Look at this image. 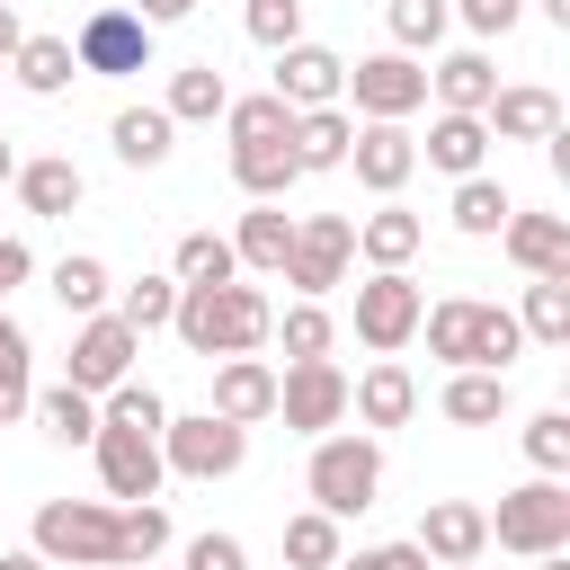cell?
<instances>
[{"instance_id":"obj_1","label":"cell","mask_w":570,"mask_h":570,"mask_svg":"<svg viewBox=\"0 0 570 570\" xmlns=\"http://www.w3.org/2000/svg\"><path fill=\"white\" fill-rule=\"evenodd\" d=\"M267 294L258 285H240V276H223V285H178V312H169V330L187 338V356H258L267 347Z\"/></svg>"},{"instance_id":"obj_2","label":"cell","mask_w":570,"mask_h":570,"mask_svg":"<svg viewBox=\"0 0 570 570\" xmlns=\"http://www.w3.org/2000/svg\"><path fill=\"white\" fill-rule=\"evenodd\" d=\"M419 330H428V356H436V365H490V374H508V365L525 356L517 312L472 303V294H445L436 312H419Z\"/></svg>"},{"instance_id":"obj_3","label":"cell","mask_w":570,"mask_h":570,"mask_svg":"<svg viewBox=\"0 0 570 570\" xmlns=\"http://www.w3.org/2000/svg\"><path fill=\"white\" fill-rule=\"evenodd\" d=\"M303 490H312L321 517H365V508L383 499V445L356 436V428L312 436V472H303Z\"/></svg>"},{"instance_id":"obj_4","label":"cell","mask_w":570,"mask_h":570,"mask_svg":"<svg viewBox=\"0 0 570 570\" xmlns=\"http://www.w3.org/2000/svg\"><path fill=\"white\" fill-rule=\"evenodd\" d=\"M27 543L53 570H116V499H45Z\"/></svg>"},{"instance_id":"obj_5","label":"cell","mask_w":570,"mask_h":570,"mask_svg":"<svg viewBox=\"0 0 570 570\" xmlns=\"http://www.w3.org/2000/svg\"><path fill=\"white\" fill-rule=\"evenodd\" d=\"M490 543L499 552H561L570 543V490H561V472H534V481H517V490H499V508H490Z\"/></svg>"},{"instance_id":"obj_6","label":"cell","mask_w":570,"mask_h":570,"mask_svg":"<svg viewBox=\"0 0 570 570\" xmlns=\"http://www.w3.org/2000/svg\"><path fill=\"white\" fill-rule=\"evenodd\" d=\"M160 463H169L178 481H232V472L249 463V428H240V419H214V410L160 419Z\"/></svg>"},{"instance_id":"obj_7","label":"cell","mask_w":570,"mask_h":570,"mask_svg":"<svg viewBox=\"0 0 570 570\" xmlns=\"http://www.w3.org/2000/svg\"><path fill=\"white\" fill-rule=\"evenodd\" d=\"M347 267H356V214H303L276 276H285L303 303H321L330 285H347Z\"/></svg>"},{"instance_id":"obj_8","label":"cell","mask_w":570,"mask_h":570,"mask_svg":"<svg viewBox=\"0 0 570 570\" xmlns=\"http://www.w3.org/2000/svg\"><path fill=\"white\" fill-rule=\"evenodd\" d=\"M89 454H98V481H107V499H116V508H125V499H160V481H169V463H160V428L98 419Z\"/></svg>"},{"instance_id":"obj_9","label":"cell","mask_w":570,"mask_h":570,"mask_svg":"<svg viewBox=\"0 0 570 570\" xmlns=\"http://www.w3.org/2000/svg\"><path fill=\"white\" fill-rule=\"evenodd\" d=\"M151 36H160V27H142L125 0H107V9H89V18H80L71 62H80V71H98V80H134V71H151Z\"/></svg>"},{"instance_id":"obj_10","label":"cell","mask_w":570,"mask_h":570,"mask_svg":"<svg viewBox=\"0 0 570 570\" xmlns=\"http://www.w3.org/2000/svg\"><path fill=\"white\" fill-rule=\"evenodd\" d=\"M419 312H428V294H419L410 267H374V276L356 285V338H365L374 356H401V347L419 338Z\"/></svg>"},{"instance_id":"obj_11","label":"cell","mask_w":570,"mask_h":570,"mask_svg":"<svg viewBox=\"0 0 570 570\" xmlns=\"http://www.w3.org/2000/svg\"><path fill=\"white\" fill-rule=\"evenodd\" d=\"M338 98H356V116H392V125H410V116L428 107V71L392 45V53H365V62L338 80Z\"/></svg>"},{"instance_id":"obj_12","label":"cell","mask_w":570,"mask_h":570,"mask_svg":"<svg viewBox=\"0 0 570 570\" xmlns=\"http://www.w3.org/2000/svg\"><path fill=\"white\" fill-rule=\"evenodd\" d=\"M276 419H285L294 436H330V428L347 419V374H338L330 356L285 365V374H276Z\"/></svg>"},{"instance_id":"obj_13","label":"cell","mask_w":570,"mask_h":570,"mask_svg":"<svg viewBox=\"0 0 570 570\" xmlns=\"http://www.w3.org/2000/svg\"><path fill=\"white\" fill-rule=\"evenodd\" d=\"M338 169H356V187H374V196H401L410 169H419V142H410V125L365 116V125L347 134V160H338Z\"/></svg>"},{"instance_id":"obj_14","label":"cell","mask_w":570,"mask_h":570,"mask_svg":"<svg viewBox=\"0 0 570 570\" xmlns=\"http://www.w3.org/2000/svg\"><path fill=\"white\" fill-rule=\"evenodd\" d=\"M134 356H142V330H125L116 312H89V321H80V338H71V374H62V383L107 392V383H125V374H134Z\"/></svg>"},{"instance_id":"obj_15","label":"cell","mask_w":570,"mask_h":570,"mask_svg":"<svg viewBox=\"0 0 570 570\" xmlns=\"http://www.w3.org/2000/svg\"><path fill=\"white\" fill-rule=\"evenodd\" d=\"M338 80H347V62H338L330 45H312V36H294V45L276 53V80H267V89L303 116V107H338Z\"/></svg>"},{"instance_id":"obj_16","label":"cell","mask_w":570,"mask_h":570,"mask_svg":"<svg viewBox=\"0 0 570 570\" xmlns=\"http://www.w3.org/2000/svg\"><path fill=\"white\" fill-rule=\"evenodd\" d=\"M410 543H419L428 561H481V552H490V508H472V499H428Z\"/></svg>"},{"instance_id":"obj_17","label":"cell","mask_w":570,"mask_h":570,"mask_svg":"<svg viewBox=\"0 0 570 570\" xmlns=\"http://www.w3.org/2000/svg\"><path fill=\"white\" fill-rule=\"evenodd\" d=\"M347 410H356L365 428H410V419H419V374H410L401 356H374V365L347 383Z\"/></svg>"},{"instance_id":"obj_18","label":"cell","mask_w":570,"mask_h":570,"mask_svg":"<svg viewBox=\"0 0 570 570\" xmlns=\"http://www.w3.org/2000/svg\"><path fill=\"white\" fill-rule=\"evenodd\" d=\"M481 125H490V142H543V134H561V98L543 80H517V89H490Z\"/></svg>"},{"instance_id":"obj_19","label":"cell","mask_w":570,"mask_h":570,"mask_svg":"<svg viewBox=\"0 0 570 570\" xmlns=\"http://www.w3.org/2000/svg\"><path fill=\"white\" fill-rule=\"evenodd\" d=\"M214 419H276V365L267 356H214Z\"/></svg>"},{"instance_id":"obj_20","label":"cell","mask_w":570,"mask_h":570,"mask_svg":"<svg viewBox=\"0 0 570 570\" xmlns=\"http://www.w3.org/2000/svg\"><path fill=\"white\" fill-rule=\"evenodd\" d=\"M18 205L36 214V223H62L80 196H89V178H80V160H62V151H45V160H18Z\"/></svg>"},{"instance_id":"obj_21","label":"cell","mask_w":570,"mask_h":570,"mask_svg":"<svg viewBox=\"0 0 570 570\" xmlns=\"http://www.w3.org/2000/svg\"><path fill=\"white\" fill-rule=\"evenodd\" d=\"M419 240H428V223H419L401 196H383L374 214H356V258H365V267H410Z\"/></svg>"},{"instance_id":"obj_22","label":"cell","mask_w":570,"mask_h":570,"mask_svg":"<svg viewBox=\"0 0 570 570\" xmlns=\"http://www.w3.org/2000/svg\"><path fill=\"white\" fill-rule=\"evenodd\" d=\"M294 178H303V160H294V134H276V142H232V187H240L249 205H276Z\"/></svg>"},{"instance_id":"obj_23","label":"cell","mask_w":570,"mask_h":570,"mask_svg":"<svg viewBox=\"0 0 570 570\" xmlns=\"http://www.w3.org/2000/svg\"><path fill=\"white\" fill-rule=\"evenodd\" d=\"M499 240H508V258L525 276H570V223L561 214H508Z\"/></svg>"},{"instance_id":"obj_24","label":"cell","mask_w":570,"mask_h":570,"mask_svg":"<svg viewBox=\"0 0 570 570\" xmlns=\"http://www.w3.org/2000/svg\"><path fill=\"white\" fill-rule=\"evenodd\" d=\"M490 89H499V71H490V53H481V45H463V53H445V62L428 71V98H436L445 116H481V107H490Z\"/></svg>"},{"instance_id":"obj_25","label":"cell","mask_w":570,"mask_h":570,"mask_svg":"<svg viewBox=\"0 0 570 570\" xmlns=\"http://www.w3.org/2000/svg\"><path fill=\"white\" fill-rule=\"evenodd\" d=\"M436 410H445L454 428H499V419H508V374H490V365H454L445 392H436Z\"/></svg>"},{"instance_id":"obj_26","label":"cell","mask_w":570,"mask_h":570,"mask_svg":"<svg viewBox=\"0 0 570 570\" xmlns=\"http://www.w3.org/2000/svg\"><path fill=\"white\" fill-rule=\"evenodd\" d=\"M107 142H116V160H125V169H160V160L178 151V125H169V107H116Z\"/></svg>"},{"instance_id":"obj_27","label":"cell","mask_w":570,"mask_h":570,"mask_svg":"<svg viewBox=\"0 0 570 570\" xmlns=\"http://www.w3.org/2000/svg\"><path fill=\"white\" fill-rule=\"evenodd\" d=\"M419 160H428V169H445V178H472V169L490 160V125H481V116H445V107H436V125H428Z\"/></svg>"},{"instance_id":"obj_28","label":"cell","mask_w":570,"mask_h":570,"mask_svg":"<svg viewBox=\"0 0 570 570\" xmlns=\"http://www.w3.org/2000/svg\"><path fill=\"white\" fill-rule=\"evenodd\" d=\"M285 249H294V214H285V205H249V214H240V232H232L240 276H276V267H285Z\"/></svg>"},{"instance_id":"obj_29","label":"cell","mask_w":570,"mask_h":570,"mask_svg":"<svg viewBox=\"0 0 570 570\" xmlns=\"http://www.w3.org/2000/svg\"><path fill=\"white\" fill-rule=\"evenodd\" d=\"M9 71H18V89H36V98H62V89L80 80V62H71V36H27V45L9 53Z\"/></svg>"},{"instance_id":"obj_30","label":"cell","mask_w":570,"mask_h":570,"mask_svg":"<svg viewBox=\"0 0 570 570\" xmlns=\"http://www.w3.org/2000/svg\"><path fill=\"white\" fill-rule=\"evenodd\" d=\"M347 134H356L347 107H303V116H294V160H303V178H312V169H338V160H347Z\"/></svg>"},{"instance_id":"obj_31","label":"cell","mask_w":570,"mask_h":570,"mask_svg":"<svg viewBox=\"0 0 570 570\" xmlns=\"http://www.w3.org/2000/svg\"><path fill=\"white\" fill-rule=\"evenodd\" d=\"M27 410L45 419L53 445H89V436H98V392H80V383H45Z\"/></svg>"},{"instance_id":"obj_32","label":"cell","mask_w":570,"mask_h":570,"mask_svg":"<svg viewBox=\"0 0 570 570\" xmlns=\"http://www.w3.org/2000/svg\"><path fill=\"white\" fill-rule=\"evenodd\" d=\"M169 552V508L160 499H125L116 508V570H142Z\"/></svg>"},{"instance_id":"obj_33","label":"cell","mask_w":570,"mask_h":570,"mask_svg":"<svg viewBox=\"0 0 570 570\" xmlns=\"http://www.w3.org/2000/svg\"><path fill=\"white\" fill-rule=\"evenodd\" d=\"M169 125H214L223 107H232V89H223V71L214 62H187V71H169Z\"/></svg>"},{"instance_id":"obj_34","label":"cell","mask_w":570,"mask_h":570,"mask_svg":"<svg viewBox=\"0 0 570 570\" xmlns=\"http://www.w3.org/2000/svg\"><path fill=\"white\" fill-rule=\"evenodd\" d=\"M517 205H508V187L490 178V169H472V178H454V232H472V240H499V223H508Z\"/></svg>"},{"instance_id":"obj_35","label":"cell","mask_w":570,"mask_h":570,"mask_svg":"<svg viewBox=\"0 0 570 570\" xmlns=\"http://www.w3.org/2000/svg\"><path fill=\"white\" fill-rule=\"evenodd\" d=\"M107 294H116V276H107V258H89V249H71V258H53V303L62 312H107Z\"/></svg>"},{"instance_id":"obj_36","label":"cell","mask_w":570,"mask_h":570,"mask_svg":"<svg viewBox=\"0 0 570 570\" xmlns=\"http://www.w3.org/2000/svg\"><path fill=\"white\" fill-rule=\"evenodd\" d=\"M517 330H525L534 347H570V276H534V285H525Z\"/></svg>"},{"instance_id":"obj_37","label":"cell","mask_w":570,"mask_h":570,"mask_svg":"<svg viewBox=\"0 0 570 570\" xmlns=\"http://www.w3.org/2000/svg\"><path fill=\"white\" fill-rule=\"evenodd\" d=\"M107 312H116L125 330H169V312H178V276H134V285L107 294Z\"/></svg>"},{"instance_id":"obj_38","label":"cell","mask_w":570,"mask_h":570,"mask_svg":"<svg viewBox=\"0 0 570 570\" xmlns=\"http://www.w3.org/2000/svg\"><path fill=\"white\" fill-rule=\"evenodd\" d=\"M169 276H178V285H223V276H240V258H232L223 232H187L178 258H169Z\"/></svg>"},{"instance_id":"obj_39","label":"cell","mask_w":570,"mask_h":570,"mask_svg":"<svg viewBox=\"0 0 570 570\" xmlns=\"http://www.w3.org/2000/svg\"><path fill=\"white\" fill-rule=\"evenodd\" d=\"M347 543H338V517H321V508H303V517H285V561L294 570H330Z\"/></svg>"},{"instance_id":"obj_40","label":"cell","mask_w":570,"mask_h":570,"mask_svg":"<svg viewBox=\"0 0 570 570\" xmlns=\"http://www.w3.org/2000/svg\"><path fill=\"white\" fill-rule=\"evenodd\" d=\"M383 27H392L401 53H428V45L454 27V9H445V0H383Z\"/></svg>"},{"instance_id":"obj_41","label":"cell","mask_w":570,"mask_h":570,"mask_svg":"<svg viewBox=\"0 0 570 570\" xmlns=\"http://www.w3.org/2000/svg\"><path fill=\"white\" fill-rule=\"evenodd\" d=\"M223 125H232V142H276V134H294V107L276 89H258V98H232Z\"/></svg>"},{"instance_id":"obj_42","label":"cell","mask_w":570,"mask_h":570,"mask_svg":"<svg viewBox=\"0 0 570 570\" xmlns=\"http://www.w3.org/2000/svg\"><path fill=\"white\" fill-rule=\"evenodd\" d=\"M267 330L285 338V365H303V356H330V338H338V321H330L321 303H303V294H294V312H285V321H267Z\"/></svg>"},{"instance_id":"obj_43","label":"cell","mask_w":570,"mask_h":570,"mask_svg":"<svg viewBox=\"0 0 570 570\" xmlns=\"http://www.w3.org/2000/svg\"><path fill=\"white\" fill-rule=\"evenodd\" d=\"M27 356H36V347H27V330L9 321V330H0V428H18V419H27V401H36Z\"/></svg>"},{"instance_id":"obj_44","label":"cell","mask_w":570,"mask_h":570,"mask_svg":"<svg viewBox=\"0 0 570 570\" xmlns=\"http://www.w3.org/2000/svg\"><path fill=\"white\" fill-rule=\"evenodd\" d=\"M517 445H525L534 472H570V410H534V419L517 428Z\"/></svg>"},{"instance_id":"obj_45","label":"cell","mask_w":570,"mask_h":570,"mask_svg":"<svg viewBox=\"0 0 570 570\" xmlns=\"http://www.w3.org/2000/svg\"><path fill=\"white\" fill-rule=\"evenodd\" d=\"M240 27H249V45L285 53V45L303 36V0H249V9H240Z\"/></svg>"},{"instance_id":"obj_46","label":"cell","mask_w":570,"mask_h":570,"mask_svg":"<svg viewBox=\"0 0 570 570\" xmlns=\"http://www.w3.org/2000/svg\"><path fill=\"white\" fill-rule=\"evenodd\" d=\"M330 570H436L419 543H365V552H338Z\"/></svg>"},{"instance_id":"obj_47","label":"cell","mask_w":570,"mask_h":570,"mask_svg":"<svg viewBox=\"0 0 570 570\" xmlns=\"http://www.w3.org/2000/svg\"><path fill=\"white\" fill-rule=\"evenodd\" d=\"M445 9H454L472 36H508V27L525 18V0H445Z\"/></svg>"},{"instance_id":"obj_48","label":"cell","mask_w":570,"mask_h":570,"mask_svg":"<svg viewBox=\"0 0 570 570\" xmlns=\"http://www.w3.org/2000/svg\"><path fill=\"white\" fill-rule=\"evenodd\" d=\"M178 570H249V552H240V534H196Z\"/></svg>"},{"instance_id":"obj_49","label":"cell","mask_w":570,"mask_h":570,"mask_svg":"<svg viewBox=\"0 0 570 570\" xmlns=\"http://www.w3.org/2000/svg\"><path fill=\"white\" fill-rule=\"evenodd\" d=\"M27 276H36V249H27V240H9V232H0V303H9V294H18V285H27Z\"/></svg>"},{"instance_id":"obj_50","label":"cell","mask_w":570,"mask_h":570,"mask_svg":"<svg viewBox=\"0 0 570 570\" xmlns=\"http://www.w3.org/2000/svg\"><path fill=\"white\" fill-rule=\"evenodd\" d=\"M142 27H178V18H196V0H125Z\"/></svg>"},{"instance_id":"obj_51","label":"cell","mask_w":570,"mask_h":570,"mask_svg":"<svg viewBox=\"0 0 570 570\" xmlns=\"http://www.w3.org/2000/svg\"><path fill=\"white\" fill-rule=\"evenodd\" d=\"M18 45H27V18L0 0V71H9V53H18Z\"/></svg>"},{"instance_id":"obj_52","label":"cell","mask_w":570,"mask_h":570,"mask_svg":"<svg viewBox=\"0 0 570 570\" xmlns=\"http://www.w3.org/2000/svg\"><path fill=\"white\" fill-rule=\"evenodd\" d=\"M0 570H53V561H45L36 543H18V552H0Z\"/></svg>"},{"instance_id":"obj_53","label":"cell","mask_w":570,"mask_h":570,"mask_svg":"<svg viewBox=\"0 0 570 570\" xmlns=\"http://www.w3.org/2000/svg\"><path fill=\"white\" fill-rule=\"evenodd\" d=\"M9 178H18V142L0 134V187H9Z\"/></svg>"},{"instance_id":"obj_54","label":"cell","mask_w":570,"mask_h":570,"mask_svg":"<svg viewBox=\"0 0 570 570\" xmlns=\"http://www.w3.org/2000/svg\"><path fill=\"white\" fill-rule=\"evenodd\" d=\"M534 570H570V543L561 552H534Z\"/></svg>"},{"instance_id":"obj_55","label":"cell","mask_w":570,"mask_h":570,"mask_svg":"<svg viewBox=\"0 0 570 570\" xmlns=\"http://www.w3.org/2000/svg\"><path fill=\"white\" fill-rule=\"evenodd\" d=\"M543 18H552V27H570V0H543Z\"/></svg>"},{"instance_id":"obj_56","label":"cell","mask_w":570,"mask_h":570,"mask_svg":"<svg viewBox=\"0 0 570 570\" xmlns=\"http://www.w3.org/2000/svg\"><path fill=\"white\" fill-rule=\"evenodd\" d=\"M436 570H481V561H436Z\"/></svg>"},{"instance_id":"obj_57","label":"cell","mask_w":570,"mask_h":570,"mask_svg":"<svg viewBox=\"0 0 570 570\" xmlns=\"http://www.w3.org/2000/svg\"><path fill=\"white\" fill-rule=\"evenodd\" d=\"M142 570H160V561H142Z\"/></svg>"},{"instance_id":"obj_58","label":"cell","mask_w":570,"mask_h":570,"mask_svg":"<svg viewBox=\"0 0 570 570\" xmlns=\"http://www.w3.org/2000/svg\"><path fill=\"white\" fill-rule=\"evenodd\" d=\"M0 330H9V312H0Z\"/></svg>"},{"instance_id":"obj_59","label":"cell","mask_w":570,"mask_h":570,"mask_svg":"<svg viewBox=\"0 0 570 570\" xmlns=\"http://www.w3.org/2000/svg\"><path fill=\"white\" fill-rule=\"evenodd\" d=\"M89 9H107V0H89Z\"/></svg>"}]
</instances>
